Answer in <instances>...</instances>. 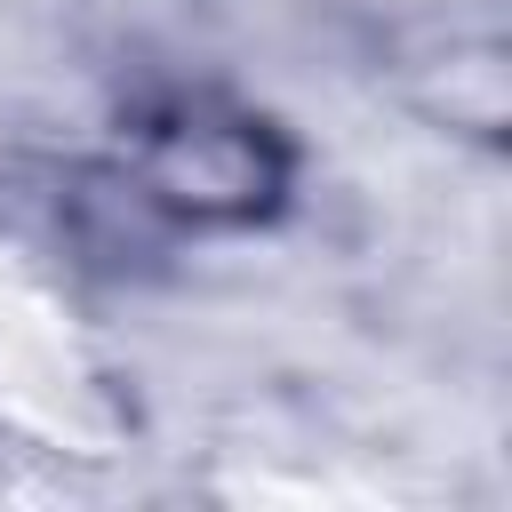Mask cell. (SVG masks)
Here are the masks:
<instances>
[{
  "mask_svg": "<svg viewBox=\"0 0 512 512\" xmlns=\"http://www.w3.org/2000/svg\"><path fill=\"white\" fill-rule=\"evenodd\" d=\"M160 184H168L176 200H200V208H248V192H256V152H248L240 128H192V136L168 144Z\"/></svg>",
  "mask_w": 512,
  "mask_h": 512,
  "instance_id": "1",
  "label": "cell"
}]
</instances>
